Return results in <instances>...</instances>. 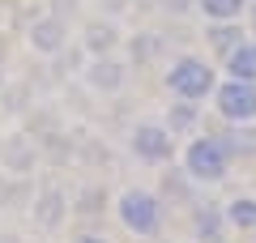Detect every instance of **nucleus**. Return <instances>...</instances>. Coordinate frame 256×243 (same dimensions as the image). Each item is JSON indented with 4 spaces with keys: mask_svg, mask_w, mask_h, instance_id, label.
Listing matches in <instances>:
<instances>
[{
    "mask_svg": "<svg viewBox=\"0 0 256 243\" xmlns=\"http://www.w3.org/2000/svg\"><path fill=\"white\" fill-rule=\"evenodd\" d=\"M116 218H120V226H124L128 234L154 239V234L162 230V222H166V205H162V196L150 192V188H124L120 200H116Z\"/></svg>",
    "mask_w": 256,
    "mask_h": 243,
    "instance_id": "nucleus-1",
    "label": "nucleus"
},
{
    "mask_svg": "<svg viewBox=\"0 0 256 243\" xmlns=\"http://www.w3.org/2000/svg\"><path fill=\"white\" fill-rule=\"evenodd\" d=\"M162 81H166V90H171L175 98L201 102V98H210V94H214L218 72H214V64L205 60V56H175V60L166 64Z\"/></svg>",
    "mask_w": 256,
    "mask_h": 243,
    "instance_id": "nucleus-2",
    "label": "nucleus"
},
{
    "mask_svg": "<svg viewBox=\"0 0 256 243\" xmlns=\"http://www.w3.org/2000/svg\"><path fill=\"white\" fill-rule=\"evenodd\" d=\"M184 171L196 184H222L230 175V150L222 136H192L184 150Z\"/></svg>",
    "mask_w": 256,
    "mask_h": 243,
    "instance_id": "nucleus-3",
    "label": "nucleus"
},
{
    "mask_svg": "<svg viewBox=\"0 0 256 243\" xmlns=\"http://www.w3.org/2000/svg\"><path fill=\"white\" fill-rule=\"evenodd\" d=\"M128 154L137 162H146V166H166V162L175 158V136L166 124H158V120H141L132 132H128Z\"/></svg>",
    "mask_w": 256,
    "mask_h": 243,
    "instance_id": "nucleus-4",
    "label": "nucleus"
},
{
    "mask_svg": "<svg viewBox=\"0 0 256 243\" xmlns=\"http://www.w3.org/2000/svg\"><path fill=\"white\" fill-rule=\"evenodd\" d=\"M214 107H218V116L226 120V124H252L256 120V81H218L214 86Z\"/></svg>",
    "mask_w": 256,
    "mask_h": 243,
    "instance_id": "nucleus-5",
    "label": "nucleus"
},
{
    "mask_svg": "<svg viewBox=\"0 0 256 243\" xmlns=\"http://www.w3.org/2000/svg\"><path fill=\"white\" fill-rule=\"evenodd\" d=\"M128 72L132 68H128L120 56H90V64L82 68V77H86V86H90L94 94H107L111 98V94H120L128 86Z\"/></svg>",
    "mask_w": 256,
    "mask_h": 243,
    "instance_id": "nucleus-6",
    "label": "nucleus"
},
{
    "mask_svg": "<svg viewBox=\"0 0 256 243\" xmlns=\"http://www.w3.org/2000/svg\"><path fill=\"white\" fill-rule=\"evenodd\" d=\"M26 43L34 47L38 56H60L64 47H68V26H64V18H60V13H43V18H34V22H30Z\"/></svg>",
    "mask_w": 256,
    "mask_h": 243,
    "instance_id": "nucleus-7",
    "label": "nucleus"
},
{
    "mask_svg": "<svg viewBox=\"0 0 256 243\" xmlns=\"http://www.w3.org/2000/svg\"><path fill=\"white\" fill-rule=\"evenodd\" d=\"M64 218H68V192L60 184H43L34 196V226L38 230H56Z\"/></svg>",
    "mask_w": 256,
    "mask_h": 243,
    "instance_id": "nucleus-8",
    "label": "nucleus"
},
{
    "mask_svg": "<svg viewBox=\"0 0 256 243\" xmlns=\"http://www.w3.org/2000/svg\"><path fill=\"white\" fill-rule=\"evenodd\" d=\"M34 162H38L34 141H26V136H9V141H0V166H4V171L30 175V171H34Z\"/></svg>",
    "mask_w": 256,
    "mask_h": 243,
    "instance_id": "nucleus-9",
    "label": "nucleus"
},
{
    "mask_svg": "<svg viewBox=\"0 0 256 243\" xmlns=\"http://www.w3.org/2000/svg\"><path fill=\"white\" fill-rule=\"evenodd\" d=\"M222 230H226V218H222L218 205H196V209H192V234H196V239L218 243Z\"/></svg>",
    "mask_w": 256,
    "mask_h": 243,
    "instance_id": "nucleus-10",
    "label": "nucleus"
},
{
    "mask_svg": "<svg viewBox=\"0 0 256 243\" xmlns=\"http://www.w3.org/2000/svg\"><path fill=\"white\" fill-rule=\"evenodd\" d=\"M82 43H86V52H90V56H116V47H120L116 22H90Z\"/></svg>",
    "mask_w": 256,
    "mask_h": 243,
    "instance_id": "nucleus-11",
    "label": "nucleus"
},
{
    "mask_svg": "<svg viewBox=\"0 0 256 243\" xmlns=\"http://www.w3.org/2000/svg\"><path fill=\"white\" fill-rule=\"evenodd\" d=\"M226 77H235V81H256V43H239L235 52L226 56Z\"/></svg>",
    "mask_w": 256,
    "mask_h": 243,
    "instance_id": "nucleus-12",
    "label": "nucleus"
},
{
    "mask_svg": "<svg viewBox=\"0 0 256 243\" xmlns=\"http://www.w3.org/2000/svg\"><path fill=\"white\" fill-rule=\"evenodd\" d=\"M192 4L205 22H239L248 9V0H192Z\"/></svg>",
    "mask_w": 256,
    "mask_h": 243,
    "instance_id": "nucleus-13",
    "label": "nucleus"
},
{
    "mask_svg": "<svg viewBox=\"0 0 256 243\" xmlns=\"http://www.w3.org/2000/svg\"><path fill=\"white\" fill-rule=\"evenodd\" d=\"M222 218H226V226H239V230H256V196H235V200H226Z\"/></svg>",
    "mask_w": 256,
    "mask_h": 243,
    "instance_id": "nucleus-14",
    "label": "nucleus"
},
{
    "mask_svg": "<svg viewBox=\"0 0 256 243\" xmlns=\"http://www.w3.org/2000/svg\"><path fill=\"white\" fill-rule=\"evenodd\" d=\"M239 43H244V30H239L235 22H214V30H210V47L222 56V60H226V56L235 52Z\"/></svg>",
    "mask_w": 256,
    "mask_h": 243,
    "instance_id": "nucleus-15",
    "label": "nucleus"
},
{
    "mask_svg": "<svg viewBox=\"0 0 256 243\" xmlns=\"http://www.w3.org/2000/svg\"><path fill=\"white\" fill-rule=\"evenodd\" d=\"M166 128H171V136H184V132H192V128H196V102H171Z\"/></svg>",
    "mask_w": 256,
    "mask_h": 243,
    "instance_id": "nucleus-16",
    "label": "nucleus"
},
{
    "mask_svg": "<svg viewBox=\"0 0 256 243\" xmlns=\"http://www.w3.org/2000/svg\"><path fill=\"white\" fill-rule=\"evenodd\" d=\"M158 52H162V34H158V30H141V34L132 38V60H137V64L154 60Z\"/></svg>",
    "mask_w": 256,
    "mask_h": 243,
    "instance_id": "nucleus-17",
    "label": "nucleus"
},
{
    "mask_svg": "<svg viewBox=\"0 0 256 243\" xmlns=\"http://www.w3.org/2000/svg\"><path fill=\"white\" fill-rule=\"evenodd\" d=\"M222 141H226L230 158H235V154H248V150H256V132H252L248 124H235V128H230L226 136H222Z\"/></svg>",
    "mask_w": 256,
    "mask_h": 243,
    "instance_id": "nucleus-18",
    "label": "nucleus"
},
{
    "mask_svg": "<svg viewBox=\"0 0 256 243\" xmlns=\"http://www.w3.org/2000/svg\"><path fill=\"white\" fill-rule=\"evenodd\" d=\"M166 196L192 200V196H196V180H192L188 171H171V175H166Z\"/></svg>",
    "mask_w": 256,
    "mask_h": 243,
    "instance_id": "nucleus-19",
    "label": "nucleus"
},
{
    "mask_svg": "<svg viewBox=\"0 0 256 243\" xmlns=\"http://www.w3.org/2000/svg\"><path fill=\"white\" fill-rule=\"evenodd\" d=\"M102 200H107V196H102L98 188H86L82 196H77V214H98V209H102Z\"/></svg>",
    "mask_w": 256,
    "mask_h": 243,
    "instance_id": "nucleus-20",
    "label": "nucleus"
},
{
    "mask_svg": "<svg viewBox=\"0 0 256 243\" xmlns=\"http://www.w3.org/2000/svg\"><path fill=\"white\" fill-rule=\"evenodd\" d=\"M158 4H162L166 13H175V18H184V13H192V9H196L192 0H158Z\"/></svg>",
    "mask_w": 256,
    "mask_h": 243,
    "instance_id": "nucleus-21",
    "label": "nucleus"
},
{
    "mask_svg": "<svg viewBox=\"0 0 256 243\" xmlns=\"http://www.w3.org/2000/svg\"><path fill=\"white\" fill-rule=\"evenodd\" d=\"M73 243H111V239H107V234H94V230H86V234H77Z\"/></svg>",
    "mask_w": 256,
    "mask_h": 243,
    "instance_id": "nucleus-22",
    "label": "nucleus"
},
{
    "mask_svg": "<svg viewBox=\"0 0 256 243\" xmlns=\"http://www.w3.org/2000/svg\"><path fill=\"white\" fill-rule=\"evenodd\" d=\"M244 13H248V26H252V34H256V0H248V9H244Z\"/></svg>",
    "mask_w": 256,
    "mask_h": 243,
    "instance_id": "nucleus-23",
    "label": "nucleus"
},
{
    "mask_svg": "<svg viewBox=\"0 0 256 243\" xmlns=\"http://www.w3.org/2000/svg\"><path fill=\"white\" fill-rule=\"evenodd\" d=\"M60 4H68V9H73V4H82V0H60Z\"/></svg>",
    "mask_w": 256,
    "mask_h": 243,
    "instance_id": "nucleus-24",
    "label": "nucleus"
}]
</instances>
